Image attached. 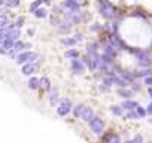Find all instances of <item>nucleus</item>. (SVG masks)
<instances>
[{"label":"nucleus","mask_w":152,"mask_h":143,"mask_svg":"<svg viewBox=\"0 0 152 143\" xmlns=\"http://www.w3.org/2000/svg\"><path fill=\"white\" fill-rule=\"evenodd\" d=\"M128 51H130L131 54H134L139 67H149V66L152 64V58H151V54H149L148 49H140V48L131 49V48H130Z\"/></svg>","instance_id":"obj_1"},{"label":"nucleus","mask_w":152,"mask_h":143,"mask_svg":"<svg viewBox=\"0 0 152 143\" xmlns=\"http://www.w3.org/2000/svg\"><path fill=\"white\" fill-rule=\"evenodd\" d=\"M99 8H100V15L104 20H115L118 18V9L112 6L107 0H99Z\"/></svg>","instance_id":"obj_2"},{"label":"nucleus","mask_w":152,"mask_h":143,"mask_svg":"<svg viewBox=\"0 0 152 143\" xmlns=\"http://www.w3.org/2000/svg\"><path fill=\"white\" fill-rule=\"evenodd\" d=\"M39 55L36 54V52H28V51H23V52H20L18 55H17V63L18 64H26V63H31V61H34L36 58H37Z\"/></svg>","instance_id":"obj_3"},{"label":"nucleus","mask_w":152,"mask_h":143,"mask_svg":"<svg viewBox=\"0 0 152 143\" xmlns=\"http://www.w3.org/2000/svg\"><path fill=\"white\" fill-rule=\"evenodd\" d=\"M72 110H73V106H72V101H70L69 98L61 100L60 104H58V107H57V113H58L60 116H66V115H69Z\"/></svg>","instance_id":"obj_4"},{"label":"nucleus","mask_w":152,"mask_h":143,"mask_svg":"<svg viewBox=\"0 0 152 143\" xmlns=\"http://www.w3.org/2000/svg\"><path fill=\"white\" fill-rule=\"evenodd\" d=\"M88 124H90V128H91V131H93L94 134H102L103 130H104V121H103L102 118L94 116Z\"/></svg>","instance_id":"obj_5"},{"label":"nucleus","mask_w":152,"mask_h":143,"mask_svg":"<svg viewBox=\"0 0 152 143\" xmlns=\"http://www.w3.org/2000/svg\"><path fill=\"white\" fill-rule=\"evenodd\" d=\"M72 72L75 75H84L85 73V66L81 60L78 58H73L72 60Z\"/></svg>","instance_id":"obj_6"},{"label":"nucleus","mask_w":152,"mask_h":143,"mask_svg":"<svg viewBox=\"0 0 152 143\" xmlns=\"http://www.w3.org/2000/svg\"><path fill=\"white\" fill-rule=\"evenodd\" d=\"M61 6H63V8L70 9V11H72V12H75V14H78V12H79V9H81V5H79L78 0H63Z\"/></svg>","instance_id":"obj_7"},{"label":"nucleus","mask_w":152,"mask_h":143,"mask_svg":"<svg viewBox=\"0 0 152 143\" xmlns=\"http://www.w3.org/2000/svg\"><path fill=\"white\" fill-rule=\"evenodd\" d=\"M36 72H39V64H34L33 61L23 64V73H24L26 76H30V75L36 73Z\"/></svg>","instance_id":"obj_8"},{"label":"nucleus","mask_w":152,"mask_h":143,"mask_svg":"<svg viewBox=\"0 0 152 143\" xmlns=\"http://www.w3.org/2000/svg\"><path fill=\"white\" fill-rule=\"evenodd\" d=\"M133 94H134V91H133V90H128L127 87H122V88L119 87V88H118V96L122 97L124 100H125V98H131Z\"/></svg>","instance_id":"obj_9"},{"label":"nucleus","mask_w":152,"mask_h":143,"mask_svg":"<svg viewBox=\"0 0 152 143\" xmlns=\"http://www.w3.org/2000/svg\"><path fill=\"white\" fill-rule=\"evenodd\" d=\"M121 106L124 107V110H134V109L139 106V103H137V101H134V100L125 98V100L122 101V104H121Z\"/></svg>","instance_id":"obj_10"},{"label":"nucleus","mask_w":152,"mask_h":143,"mask_svg":"<svg viewBox=\"0 0 152 143\" xmlns=\"http://www.w3.org/2000/svg\"><path fill=\"white\" fill-rule=\"evenodd\" d=\"M102 140H104V142H115V143H119L121 142V137L116 134V133H113V131H110V133H107L106 136H103L102 137Z\"/></svg>","instance_id":"obj_11"},{"label":"nucleus","mask_w":152,"mask_h":143,"mask_svg":"<svg viewBox=\"0 0 152 143\" xmlns=\"http://www.w3.org/2000/svg\"><path fill=\"white\" fill-rule=\"evenodd\" d=\"M93 118H94V110H93L91 107H85V110H84V113H82L81 119H82V121H85V122H90Z\"/></svg>","instance_id":"obj_12"},{"label":"nucleus","mask_w":152,"mask_h":143,"mask_svg":"<svg viewBox=\"0 0 152 143\" xmlns=\"http://www.w3.org/2000/svg\"><path fill=\"white\" fill-rule=\"evenodd\" d=\"M85 104H82V103H79V104H76L75 107H73V116L75 118H81L82 116V113H84V110H85Z\"/></svg>","instance_id":"obj_13"},{"label":"nucleus","mask_w":152,"mask_h":143,"mask_svg":"<svg viewBox=\"0 0 152 143\" xmlns=\"http://www.w3.org/2000/svg\"><path fill=\"white\" fill-rule=\"evenodd\" d=\"M49 103H51V106H57V104H58V88H54V90L51 91Z\"/></svg>","instance_id":"obj_14"},{"label":"nucleus","mask_w":152,"mask_h":143,"mask_svg":"<svg viewBox=\"0 0 152 143\" xmlns=\"http://www.w3.org/2000/svg\"><path fill=\"white\" fill-rule=\"evenodd\" d=\"M149 75H152V72H151L148 67H143L142 70L134 72V76H136V78H146V76H149Z\"/></svg>","instance_id":"obj_15"},{"label":"nucleus","mask_w":152,"mask_h":143,"mask_svg":"<svg viewBox=\"0 0 152 143\" xmlns=\"http://www.w3.org/2000/svg\"><path fill=\"white\" fill-rule=\"evenodd\" d=\"M64 57L66 58H69V60H73V58H79V51L78 49H67L66 52H64Z\"/></svg>","instance_id":"obj_16"},{"label":"nucleus","mask_w":152,"mask_h":143,"mask_svg":"<svg viewBox=\"0 0 152 143\" xmlns=\"http://www.w3.org/2000/svg\"><path fill=\"white\" fill-rule=\"evenodd\" d=\"M5 31H6V30H5ZM6 37L17 40V39L20 37V28H12V30H8V31H6Z\"/></svg>","instance_id":"obj_17"},{"label":"nucleus","mask_w":152,"mask_h":143,"mask_svg":"<svg viewBox=\"0 0 152 143\" xmlns=\"http://www.w3.org/2000/svg\"><path fill=\"white\" fill-rule=\"evenodd\" d=\"M28 88H30V90H37V88H40V79H37V78H30V79H28Z\"/></svg>","instance_id":"obj_18"},{"label":"nucleus","mask_w":152,"mask_h":143,"mask_svg":"<svg viewBox=\"0 0 152 143\" xmlns=\"http://www.w3.org/2000/svg\"><path fill=\"white\" fill-rule=\"evenodd\" d=\"M110 112H112V115H115V116H122L124 107H122V106H118V104H113V106H110Z\"/></svg>","instance_id":"obj_19"},{"label":"nucleus","mask_w":152,"mask_h":143,"mask_svg":"<svg viewBox=\"0 0 152 143\" xmlns=\"http://www.w3.org/2000/svg\"><path fill=\"white\" fill-rule=\"evenodd\" d=\"M61 43L64 46H75L76 43H78V40H76L75 37H64V39H61Z\"/></svg>","instance_id":"obj_20"},{"label":"nucleus","mask_w":152,"mask_h":143,"mask_svg":"<svg viewBox=\"0 0 152 143\" xmlns=\"http://www.w3.org/2000/svg\"><path fill=\"white\" fill-rule=\"evenodd\" d=\"M70 28H72V23H70V21L61 23V26H58L60 33H67V31H70Z\"/></svg>","instance_id":"obj_21"},{"label":"nucleus","mask_w":152,"mask_h":143,"mask_svg":"<svg viewBox=\"0 0 152 143\" xmlns=\"http://www.w3.org/2000/svg\"><path fill=\"white\" fill-rule=\"evenodd\" d=\"M14 49H15L17 52H23V51L26 49V43L21 42V40H15V43H14Z\"/></svg>","instance_id":"obj_22"},{"label":"nucleus","mask_w":152,"mask_h":143,"mask_svg":"<svg viewBox=\"0 0 152 143\" xmlns=\"http://www.w3.org/2000/svg\"><path fill=\"white\" fill-rule=\"evenodd\" d=\"M40 88L42 90H51V84H49L48 78H45V76L40 78Z\"/></svg>","instance_id":"obj_23"},{"label":"nucleus","mask_w":152,"mask_h":143,"mask_svg":"<svg viewBox=\"0 0 152 143\" xmlns=\"http://www.w3.org/2000/svg\"><path fill=\"white\" fill-rule=\"evenodd\" d=\"M33 14H34V17H36V18H46V17H48V12H46L45 9H42V8H40V9L37 8Z\"/></svg>","instance_id":"obj_24"},{"label":"nucleus","mask_w":152,"mask_h":143,"mask_svg":"<svg viewBox=\"0 0 152 143\" xmlns=\"http://www.w3.org/2000/svg\"><path fill=\"white\" fill-rule=\"evenodd\" d=\"M14 43H15V40H14V39L6 37V39L3 40V43H2V45H3V46H5L8 51H9V49H12V48H14Z\"/></svg>","instance_id":"obj_25"},{"label":"nucleus","mask_w":152,"mask_h":143,"mask_svg":"<svg viewBox=\"0 0 152 143\" xmlns=\"http://www.w3.org/2000/svg\"><path fill=\"white\" fill-rule=\"evenodd\" d=\"M140 116H139V113L136 112V109L134 110H127V115H125V119H139Z\"/></svg>","instance_id":"obj_26"},{"label":"nucleus","mask_w":152,"mask_h":143,"mask_svg":"<svg viewBox=\"0 0 152 143\" xmlns=\"http://www.w3.org/2000/svg\"><path fill=\"white\" fill-rule=\"evenodd\" d=\"M18 5H20V0H6L5 2L6 8H17Z\"/></svg>","instance_id":"obj_27"},{"label":"nucleus","mask_w":152,"mask_h":143,"mask_svg":"<svg viewBox=\"0 0 152 143\" xmlns=\"http://www.w3.org/2000/svg\"><path fill=\"white\" fill-rule=\"evenodd\" d=\"M136 112H137V113H139V116H140V118H145V116H146V115H148V110H146V109H145V107H142V106H140V104H139V106H137V107H136Z\"/></svg>","instance_id":"obj_28"},{"label":"nucleus","mask_w":152,"mask_h":143,"mask_svg":"<svg viewBox=\"0 0 152 143\" xmlns=\"http://www.w3.org/2000/svg\"><path fill=\"white\" fill-rule=\"evenodd\" d=\"M40 5H42V0H36V2H33V3L30 5V12H34Z\"/></svg>","instance_id":"obj_29"},{"label":"nucleus","mask_w":152,"mask_h":143,"mask_svg":"<svg viewBox=\"0 0 152 143\" xmlns=\"http://www.w3.org/2000/svg\"><path fill=\"white\" fill-rule=\"evenodd\" d=\"M131 15H133V17H137V18H142V20H145V18H146V14H145V12H142V11H136V12H133Z\"/></svg>","instance_id":"obj_30"},{"label":"nucleus","mask_w":152,"mask_h":143,"mask_svg":"<svg viewBox=\"0 0 152 143\" xmlns=\"http://www.w3.org/2000/svg\"><path fill=\"white\" fill-rule=\"evenodd\" d=\"M143 82H145V85H148V87H152V75H149V76L143 78Z\"/></svg>","instance_id":"obj_31"},{"label":"nucleus","mask_w":152,"mask_h":143,"mask_svg":"<svg viewBox=\"0 0 152 143\" xmlns=\"http://www.w3.org/2000/svg\"><path fill=\"white\" fill-rule=\"evenodd\" d=\"M130 142H133V143H140V142H143V137H142L140 134H137V136H134Z\"/></svg>","instance_id":"obj_32"},{"label":"nucleus","mask_w":152,"mask_h":143,"mask_svg":"<svg viewBox=\"0 0 152 143\" xmlns=\"http://www.w3.org/2000/svg\"><path fill=\"white\" fill-rule=\"evenodd\" d=\"M23 23H24V17H20V18L15 21V26H17V28H20V27L23 26Z\"/></svg>","instance_id":"obj_33"},{"label":"nucleus","mask_w":152,"mask_h":143,"mask_svg":"<svg viewBox=\"0 0 152 143\" xmlns=\"http://www.w3.org/2000/svg\"><path fill=\"white\" fill-rule=\"evenodd\" d=\"M51 24L52 26H60V20L57 17H51Z\"/></svg>","instance_id":"obj_34"},{"label":"nucleus","mask_w":152,"mask_h":143,"mask_svg":"<svg viewBox=\"0 0 152 143\" xmlns=\"http://www.w3.org/2000/svg\"><path fill=\"white\" fill-rule=\"evenodd\" d=\"M90 30H91V31H99V30H102V26H100V24L91 26V27H90Z\"/></svg>","instance_id":"obj_35"},{"label":"nucleus","mask_w":152,"mask_h":143,"mask_svg":"<svg viewBox=\"0 0 152 143\" xmlns=\"http://www.w3.org/2000/svg\"><path fill=\"white\" fill-rule=\"evenodd\" d=\"M109 88H110V87H107V85H104V84H102V85H100V91H103V93H107V91H109Z\"/></svg>","instance_id":"obj_36"},{"label":"nucleus","mask_w":152,"mask_h":143,"mask_svg":"<svg viewBox=\"0 0 152 143\" xmlns=\"http://www.w3.org/2000/svg\"><path fill=\"white\" fill-rule=\"evenodd\" d=\"M146 110H148V115H151V116H152V101H151V104L146 107Z\"/></svg>","instance_id":"obj_37"},{"label":"nucleus","mask_w":152,"mask_h":143,"mask_svg":"<svg viewBox=\"0 0 152 143\" xmlns=\"http://www.w3.org/2000/svg\"><path fill=\"white\" fill-rule=\"evenodd\" d=\"M73 37H75L76 40H78V42H81V40H82V36H81V34H75Z\"/></svg>","instance_id":"obj_38"},{"label":"nucleus","mask_w":152,"mask_h":143,"mask_svg":"<svg viewBox=\"0 0 152 143\" xmlns=\"http://www.w3.org/2000/svg\"><path fill=\"white\" fill-rule=\"evenodd\" d=\"M148 93H149V96H151V98H152V87H148Z\"/></svg>","instance_id":"obj_39"},{"label":"nucleus","mask_w":152,"mask_h":143,"mask_svg":"<svg viewBox=\"0 0 152 143\" xmlns=\"http://www.w3.org/2000/svg\"><path fill=\"white\" fill-rule=\"evenodd\" d=\"M27 33H28V36H31V34H33V33H34V30H33V28H31V30H28V31H27Z\"/></svg>","instance_id":"obj_40"},{"label":"nucleus","mask_w":152,"mask_h":143,"mask_svg":"<svg viewBox=\"0 0 152 143\" xmlns=\"http://www.w3.org/2000/svg\"><path fill=\"white\" fill-rule=\"evenodd\" d=\"M149 122H151V124H152V118H151V119H149Z\"/></svg>","instance_id":"obj_41"}]
</instances>
